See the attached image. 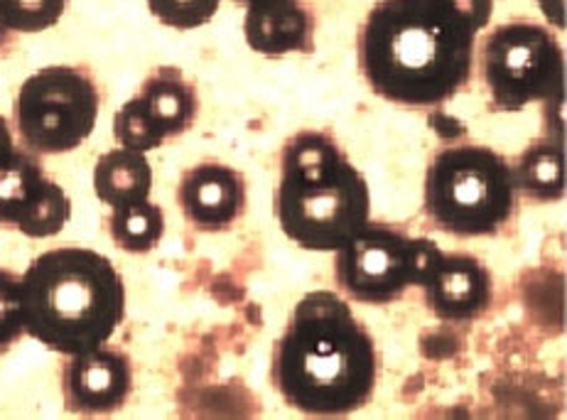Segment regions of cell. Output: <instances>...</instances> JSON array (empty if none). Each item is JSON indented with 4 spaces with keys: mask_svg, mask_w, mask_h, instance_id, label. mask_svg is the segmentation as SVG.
Instances as JSON below:
<instances>
[{
    "mask_svg": "<svg viewBox=\"0 0 567 420\" xmlns=\"http://www.w3.org/2000/svg\"><path fill=\"white\" fill-rule=\"evenodd\" d=\"M151 192L153 167L145 153L118 145L96 161L94 195L101 204L111 207V212L151 199Z\"/></svg>",
    "mask_w": 567,
    "mask_h": 420,
    "instance_id": "4fadbf2b",
    "label": "cell"
},
{
    "mask_svg": "<svg viewBox=\"0 0 567 420\" xmlns=\"http://www.w3.org/2000/svg\"><path fill=\"white\" fill-rule=\"evenodd\" d=\"M138 99L157 123V129L163 131L165 141L183 135L199 111L197 92L189 82H185L183 72L173 70V66H161L147 76Z\"/></svg>",
    "mask_w": 567,
    "mask_h": 420,
    "instance_id": "5bb4252c",
    "label": "cell"
},
{
    "mask_svg": "<svg viewBox=\"0 0 567 420\" xmlns=\"http://www.w3.org/2000/svg\"><path fill=\"white\" fill-rule=\"evenodd\" d=\"M25 335L62 357L109 345L126 317L118 268L92 248L40 254L20 276Z\"/></svg>",
    "mask_w": 567,
    "mask_h": 420,
    "instance_id": "3957f363",
    "label": "cell"
},
{
    "mask_svg": "<svg viewBox=\"0 0 567 420\" xmlns=\"http://www.w3.org/2000/svg\"><path fill=\"white\" fill-rule=\"evenodd\" d=\"M421 290L425 303L442 322H472L492 308L494 278L472 254L440 252L427 270Z\"/></svg>",
    "mask_w": 567,
    "mask_h": 420,
    "instance_id": "30bf717a",
    "label": "cell"
},
{
    "mask_svg": "<svg viewBox=\"0 0 567 420\" xmlns=\"http://www.w3.org/2000/svg\"><path fill=\"white\" fill-rule=\"evenodd\" d=\"M48 175L40 161L28 151L16 147L0 161V224L16 226L25 209L40 195Z\"/></svg>",
    "mask_w": 567,
    "mask_h": 420,
    "instance_id": "2e32d148",
    "label": "cell"
},
{
    "mask_svg": "<svg viewBox=\"0 0 567 420\" xmlns=\"http://www.w3.org/2000/svg\"><path fill=\"white\" fill-rule=\"evenodd\" d=\"M540 8L543 16H546L555 28L565 25V0H540Z\"/></svg>",
    "mask_w": 567,
    "mask_h": 420,
    "instance_id": "603a6c76",
    "label": "cell"
},
{
    "mask_svg": "<svg viewBox=\"0 0 567 420\" xmlns=\"http://www.w3.org/2000/svg\"><path fill=\"white\" fill-rule=\"evenodd\" d=\"M480 32L452 0H379L361 22L359 70L391 104L440 106L470 82Z\"/></svg>",
    "mask_w": 567,
    "mask_h": 420,
    "instance_id": "6da1fadb",
    "label": "cell"
},
{
    "mask_svg": "<svg viewBox=\"0 0 567 420\" xmlns=\"http://www.w3.org/2000/svg\"><path fill=\"white\" fill-rule=\"evenodd\" d=\"M315 22L300 0H282L246 8L244 35L248 48L268 57L308 52L312 48Z\"/></svg>",
    "mask_w": 567,
    "mask_h": 420,
    "instance_id": "7c38bea8",
    "label": "cell"
},
{
    "mask_svg": "<svg viewBox=\"0 0 567 420\" xmlns=\"http://www.w3.org/2000/svg\"><path fill=\"white\" fill-rule=\"evenodd\" d=\"M480 64L494 111L516 113L565 92L563 48L540 22L518 18L494 28L482 42Z\"/></svg>",
    "mask_w": 567,
    "mask_h": 420,
    "instance_id": "8992f818",
    "label": "cell"
},
{
    "mask_svg": "<svg viewBox=\"0 0 567 420\" xmlns=\"http://www.w3.org/2000/svg\"><path fill=\"white\" fill-rule=\"evenodd\" d=\"M221 0H147L157 22L175 30H195L217 16Z\"/></svg>",
    "mask_w": 567,
    "mask_h": 420,
    "instance_id": "44dd1931",
    "label": "cell"
},
{
    "mask_svg": "<svg viewBox=\"0 0 567 420\" xmlns=\"http://www.w3.org/2000/svg\"><path fill=\"white\" fill-rule=\"evenodd\" d=\"M113 135L121 147H131V151L147 153L155 151L165 143L163 131L157 129L151 113L143 106L138 96H133L118 109L116 116H113Z\"/></svg>",
    "mask_w": 567,
    "mask_h": 420,
    "instance_id": "d6986e66",
    "label": "cell"
},
{
    "mask_svg": "<svg viewBox=\"0 0 567 420\" xmlns=\"http://www.w3.org/2000/svg\"><path fill=\"white\" fill-rule=\"evenodd\" d=\"M25 332L20 308V278L0 268V355Z\"/></svg>",
    "mask_w": 567,
    "mask_h": 420,
    "instance_id": "7402d4cb",
    "label": "cell"
},
{
    "mask_svg": "<svg viewBox=\"0 0 567 420\" xmlns=\"http://www.w3.org/2000/svg\"><path fill=\"white\" fill-rule=\"evenodd\" d=\"M72 219V199L66 192L48 177V183L40 189V195L32 199L25 214L18 219L16 229L28 238H50L64 232V226Z\"/></svg>",
    "mask_w": 567,
    "mask_h": 420,
    "instance_id": "ac0fdd59",
    "label": "cell"
},
{
    "mask_svg": "<svg viewBox=\"0 0 567 420\" xmlns=\"http://www.w3.org/2000/svg\"><path fill=\"white\" fill-rule=\"evenodd\" d=\"M516 204L512 165L486 145H447L433 155L425 170L423 209L445 234L496 236L514 219Z\"/></svg>",
    "mask_w": 567,
    "mask_h": 420,
    "instance_id": "5b68a950",
    "label": "cell"
},
{
    "mask_svg": "<svg viewBox=\"0 0 567 420\" xmlns=\"http://www.w3.org/2000/svg\"><path fill=\"white\" fill-rule=\"evenodd\" d=\"M113 244L128 254H147L163 242L165 212L161 204L151 199L131 204V207L113 209L109 219Z\"/></svg>",
    "mask_w": 567,
    "mask_h": 420,
    "instance_id": "e0dca14e",
    "label": "cell"
},
{
    "mask_svg": "<svg viewBox=\"0 0 567 420\" xmlns=\"http://www.w3.org/2000/svg\"><path fill=\"white\" fill-rule=\"evenodd\" d=\"M99 109V89L86 72L76 66H44L22 82L13 119L28 151L62 155L94 133Z\"/></svg>",
    "mask_w": 567,
    "mask_h": 420,
    "instance_id": "52a82bcc",
    "label": "cell"
},
{
    "mask_svg": "<svg viewBox=\"0 0 567 420\" xmlns=\"http://www.w3.org/2000/svg\"><path fill=\"white\" fill-rule=\"evenodd\" d=\"M270 377L295 411L344 418L361 411L377 391V345L344 298L315 290L295 305L276 342Z\"/></svg>",
    "mask_w": 567,
    "mask_h": 420,
    "instance_id": "7a4b0ae2",
    "label": "cell"
},
{
    "mask_svg": "<svg viewBox=\"0 0 567 420\" xmlns=\"http://www.w3.org/2000/svg\"><path fill=\"white\" fill-rule=\"evenodd\" d=\"M512 175L516 192H520V195H526L540 204L560 202L565 197L563 143L553 139L530 143L526 151L516 157Z\"/></svg>",
    "mask_w": 567,
    "mask_h": 420,
    "instance_id": "9a60e30c",
    "label": "cell"
},
{
    "mask_svg": "<svg viewBox=\"0 0 567 420\" xmlns=\"http://www.w3.org/2000/svg\"><path fill=\"white\" fill-rule=\"evenodd\" d=\"M177 202L195 229L224 232L244 217L246 180L229 165L199 163L179 180Z\"/></svg>",
    "mask_w": 567,
    "mask_h": 420,
    "instance_id": "8fae6325",
    "label": "cell"
},
{
    "mask_svg": "<svg viewBox=\"0 0 567 420\" xmlns=\"http://www.w3.org/2000/svg\"><path fill=\"white\" fill-rule=\"evenodd\" d=\"M274 209L292 244L337 254L371 222V189L332 135L302 131L280 153Z\"/></svg>",
    "mask_w": 567,
    "mask_h": 420,
    "instance_id": "277c9868",
    "label": "cell"
},
{
    "mask_svg": "<svg viewBox=\"0 0 567 420\" xmlns=\"http://www.w3.org/2000/svg\"><path fill=\"white\" fill-rule=\"evenodd\" d=\"M133 391V367L126 351L96 347L66 357L62 396L66 411L79 416H111L126 406Z\"/></svg>",
    "mask_w": 567,
    "mask_h": 420,
    "instance_id": "9c48e42d",
    "label": "cell"
},
{
    "mask_svg": "<svg viewBox=\"0 0 567 420\" xmlns=\"http://www.w3.org/2000/svg\"><path fill=\"white\" fill-rule=\"evenodd\" d=\"M66 0H0V28L13 32H42L62 20Z\"/></svg>",
    "mask_w": 567,
    "mask_h": 420,
    "instance_id": "ffe728a7",
    "label": "cell"
},
{
    "mask_svg": "<svg viewBox=\"0 0 567 420\" xmlns=\"http://www.w3.org/2000/svg\"><path fill=\"white\" fill-rule=\"evenodd\" d=\"M236 3H244L246 8H251V6H266V3H282V0H236Z\"/></svg>",
    "mask_w": 567,
    "mask_h": 420,
    "instance_id": "d4e9b609",
    "label": "cell"
},
{
    "mask_svg": "<svg viewBox=\"0 0 567 420\" xmlns=\"http://www.w3.org/2000/svg\"><path fill=\"white\" fill-rule=\"evenodd\" d=\"M13 151H16L13 133H10L8 121H6L3 116H0V161H3V157H8Z\"/></svg>",
    "mask_w": 567,
    "mask_h": 420,
    "instance_id": "cb8c5ba5",
    "label": "cell"
},
{
    "mask_svg": "<svg viewBox=\"0 0 567 420\" xmlns=\"http://www.w3.org/2000/svg\"><path fill=\"white\" fill-rule=\"evenodd\" d=\"M337 286L349 300L389 305L415 288V236L395 226L367 224L339 248Z\"/></svg>",
    "mask_w": 567,
    "mask_h": 420,
    "instance_id": "ba28073f",
    "label": "cell"
}]
</instances>
